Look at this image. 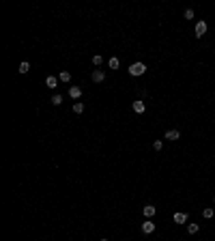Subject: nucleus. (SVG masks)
<instances>
[{
    "label": "nucleus",
    "instance_id": "f257e3e1",
    "mask_svg": "<svg viewBox=\"0 0 215 241\" xmlns=\"http://www.w3.org/2000/svg\"><path fill=\"white\" fill-rule=\"evenodd\" d=\"M144 71H146V65H144V62H133V65L129 67V73H131V75H142Z\"/></svg>",
    "mask_w": 215,
    "mask_h": 241
},
{
    "label": "nucleus",
    "instance_id": "f03ea898",
    "mask_svg": "<svg viewBox=\"0 0 215 241\" xmlns=\"http://www.w3.org/2000/svg\"><path fill=\"white\" fill-rule=\"evenodd\" d=\"M204 32H207V22H198V24H196V37L202 39Z\"/></svg>",
    "mask_w": 215,
    "mask_h": 241
},
{
    "label": "nucleus",
    "instance_id": "7ed1b4c3",
    "mask_svg": "<svg viewBox=\"0 0 215 241\" xmlns=\"http://www.w3.org/2000/svg\"><path fill=\"white\" fill-rule=\"evenodd\" d=\"M103 80H105V73H103L101 69H95V71H92V82L99 84V82H103Z\"/></svg>",
    "mask_w": 215,
    "mask_h": 241
},
{
    "label": "nucleus",
    "instance_id": "20e7f679",
    "mask_svg": "<svg viewBox=\"0 0 215 241\" xmlns=\"http://www.w3.org/2000/svg\"><path fill=\"white\" fill-rule=\"evenodd\" d=\"M45 86H47V88H56V86H58V78H56V75H47V78H45Z\"/></svg>",
    "mask_w": 215,
    "mask_h": 241
},
{
    "label": "nucleus",
    "instance_id": "39448f33",
    "mask_svg": "<svg viewBox=\"0 0 215 241\" xmlns=\"http://www.w3.org/2000/svg\"><path fill=\"white\" fill-rule=\"evenodd\" d=\"M153 230H155V224H153L151 220H146V222L142 224V233H144V235H151Z\"/></svg>",
    "mask_w": 215,
    "mask_h": 241
},
{
    "label": "nucleus",
    "instance_id": "423d86ee",
    "mask_svg": "<svg viewBox=\"0 0 215 241\" xmlns=\"http://www.w3.org/2000/svg\"><path fill=\"white\" fill-rule=\"evenodd\" d=\"M69 97H71V99H80V97H82V88H80V86H71V88H69Z\"/></svg>",
    "mask_w": 215,
    "mask_h": 241
},
{
    "label": "nucleus",
    "instance_id": "0eeeda50",
    "mask_svg": "<svg viewBox=\"0 0 215 241\" xmlns=\"http://www.w3.org/2000/svg\"><path fill=\"white\" fill-rule=\"evenodd\" d=\"M144 110H146L144 101H133V112L135 114H144Z\"/></svg>",
    "mask_w": 215,
    "mask_h": 241
},
{
    "label": "nucleus",
    "instance_id": "6e6552de",
    "mask_svg": "<svg viewBox=\"0 0 215 241\" xmlns=\"http://www.w3.org/2000/svg\"><path fill=\"white\" fill-rule=\"evenodd\" d=\"M166 138H168V140H178V138H181V131H178V129H168V131H166Z\"/></svg>",
    "mask_w": 215,
    "mask_h": 241
},
{
    "label": "nucleus",
    "instance_id": "1a4fd4ad",
    "mask_svg": "<svg viewBox=\"0 0 215 241\" xmlns=\"http://www.w3.org/2000/svg\"><path fill=\"white\" fill-rule=\"evenodd\" d=\"M174 222H176V224H185V222H187V213H183V211L174 213Z\"/></svg>",
    "mask_w": 215,
    "mask_h": 241
},
{
    "label": "nucleus",
    "instance_id": "9d476101",
    "mask_svg": "<svg viewBox=\"0 0 215 241\" xmlns=\"http://www.w3.org/2000/svg\"><path fill=\"white\" fill-rule=\"evenodd\" d=\"M58 80H60V82H65V84H67V82H71V73H69V71H65V69H62V71H60V73H58Z\"/></svg>",
    "mask_w": 215,
    "mask_h": 241
},
{
    "label": "nucleus",
    "instance_id": "9b49d317",
    "mask_svg": "<svg viewBox=\"0 0 215 241\" xmlns=\"http://www.w3.org/2000/svg\"><path fill=\"white\" fill-rule=\"evenodd\" d=\"M155 211H157V209H155V207H153V204H146V207H144V215H146V217H148V220H151V217H153V215H155Z\"/></svg>",
    "mask_w": 215,
    "mask_h": 241
},
{
    "label": "nucleus",
    "instance_id": "f8f14e48",
    "mask_svg": "<svg viewBox=\"0 0 215 241\" xmlns=\"http://www.w3.org/2000/svg\"><path fill=\"white\" fill-rule=\"evenodd\" d=\"M28 71H30V62H26V60H24V62L19 65V73H28Z\"/></svg>",
    "mask_w": 215,
    "mask_h": 241
},
{
    "label": "nucleus",
    "instance_id": "ddd939ff",
    "mask_svg": "<svg viewBox=\"0 0 215 241\" xmlns=\"http://www.w3.org/2000/svg\"><path fill=\"white\" fill-rule=\"evenodd\" d=\"M73 112H75V114H82V112H84V103H80V101L73 103Z\"/></svg>",
    "mask_w": 215,
    "mask_h": 241
},
{
    "label": "nucleus",
    "instance_id": "4468645a",
    "mask_svg": "<svg viewBox=\"0 0 215 241\" xmlns=\"http://www.w3.org/2000/svg\"><path fill=\"white\" fill-rule=\"evenodd\" d=\"M108 65H110L112 69H118V65H121V62H118V58H114V56H112V58L108 60Z\"/></svg>",
    "mask_w": 215,
    "mask_h": 241
},
{
    "label": "nucleus",
    "instance_id": "2eb2a0df",
    "mask_svg": "<svg viewBox=\"0 0 215 241\" xmlns=\"http://www.w3.org/2000/svg\"><path fill=\"white\" fill-rule=\"evenodd\" d=\"M62 103V95H54L52 97V105H60Z\"/></svg>",
    "mask_w": 215,
    "mask_h": 241
},
{
    "label": "nucleus",
    "instance_id": "dca6fc26",
    "mask_svg": "<svg viewBox=\"0 0 215 241\" xmlns=\"http://www.w3.org/2000/svg\"><path fill=\"white\" fill-rule=\"evenodd\" d=\"M187 233H189V235H196V233H198V224H189V226H187Z\"/></svg>",
    "mask_w": 215,
    "mask_h": 241
},
{
    "label": "nucleus",
    "instance_id": "f3484780",
    "mask_svg": "<svg viewBox=\"0 0 215 241\" xmlns=\"http://www.w3.org/2000/svg\"><path fill=\"white\" fill-rule=\"evenodd\" d=\"M213 209H211V207H209V209H204V211H202V215H204V217H207V220H211V217H213Z\"/></svg>",
    "mask_w": 215,
    "mask_h": 241
},
{
    "label": "nucleus",
    "instance_id": "a211bd4d",
    "mask_svg": "<svg viewBox=\"0 0 215 241\" xmlns=\"http://www.w3.org/2000/svg\"><path fill=\"white\" fill-rule=\"evenodd\" d=\"M101 62H103V58H101L99 54H97V56H92V65H97V67H99Z\"/></svg>",
    "mask_w": 215,
    "mask_h": 241
},
{
    "label": "nucleus",
    "instance_id": "6ab92c4d",
    "mask_svg": "<svg viewBox=\"0 0 215 241\" xmlns=\"http://www.w3.org/2000/svg\"><path fill=\"white\" fill-rule=\"evenodd\" d=\"M161 140H155V144H153V148H155V151H161Z\"/></svg>",
    "mask_w": 215,
    "mask_h": 241
},
{
    "label": "nucleus",
    "instance_id": "aec40b11",
    "mask_svg": "<svg viewBox=\"0 0 215 241\" xmlns=\"http://www.w3.org/2000/svg\"><path fill=\"white\" fill-rule=\"evenodd\" d=\"M191 17H194V11L187 9V11H185V19H191Z\"/></svg>",
    "mask_w": 215,
    "mask_h": 241
},
{
    "label": "nucleus",
    "instance_id": "412c9836",
    "mask_svg": "<svg viewBox=\"0 0 215 241\" xmlns=\"http://www.w3.org/2000/svg\"><path fill=\"white\" fill-rule=\"evenodd\" d=\"M101 241H108V239H101Z\"/></svg>",
    "mask_w": 215,
    "mask_h": 241
}]
</instances>
